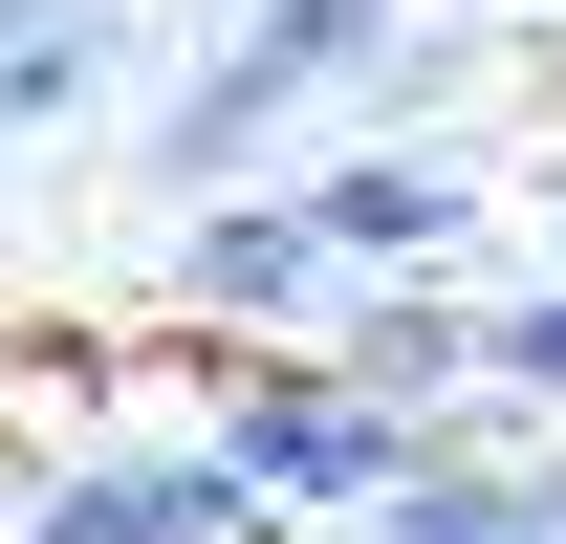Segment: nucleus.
Listing matches in <instances>:
<instances>
[{"mask_svg":"<svg viewBox=\"0 0 566 544\" xmlns=\"http://www.w3.org/2000/svg\"><path fill=\"white\" fill-rule=\"evenodd\" d=\"M370 66H392V0H240V22H218V66L175 87L153 175H175V197H240V175H262L305 109H349Z\"/></svg>","mask_w":566,"mask_h":544,"instance_id":"f257e3e1","label":"nucleus"},{"mask_svg":"<svg viewBox=\"0 0 566 544\" xmlns=\"http://www.w3.org/2000/svg\"><path fill=\"white\" fill-rule=\"evenodd\" d=\"M22 523L44 544H262L283 501L240 479V436H132V458H44Z\"/></svg>","mask_w":566,"mask_h":544,"instance_id":"f03ea898","label":"nucleus"},{"mask_svg":"<svg viewBox=\"0 0 566 544\" xmlns=\"http://www.w3.org/2000/svg\"><path fill=\"white\" fill-rule=\"evenodd\" d=\"M218 436H240V479H262L283 523H327V501H370V479H415V393H370V370H283V393H240Z\"/></svg>","mask_w":566,"mask_h":544,"instance_id":"7ed1b4c3","label":"nucleus"},{"mask_svg":"<svg viewBox=\"0 0 566 544\" xmlns=\"http://www.w3.org/2000/svg\"><path fill=\"white\" fill-rule=\"evenodd\" d=\"M305 544H566V458H415L370 501H327Z\"/></svg>","mask_w":566,"mask_h":544,"instance_id":"20e7f679","label":"nucleus"},{"mask_svg":"<svg viewBox=\"0 0 566 544\" xmlns=\"http://www.w3.org/2000/svg\"><path fill=\"white\" fill-rule=\"evenodd\" d=\"M175 283H197V305H240V327H305V305L349 283V240H327L305 197H197V240H175Z\"/></svg>","mask_w":566,"mask_h":544,"instance_id":"39448f33","label":"nucleus"},{"mask_svg":"<svg viewBox=\"0 0 566 544\" xmlns=\"http://www.w3.org/2000/svg\"><path fill=\"white\" fill-rule=\"evenodd\" d=\"M305 218L349 240V283H415L436 240H458V153H327V175H305Z\"/></svg>","mask_w":566,"mask_h":544,"instance_id":"423d86ee","label":"nucleus"},{"mask_svg":"<svg viewBox=\"0 0 566 544\" xmlns=\"http://www.w3.org/2000/svg\"><path fill=\"white\" fill-rule=\"evenodd\" d=\"M132 44V0H0V132H66Z\"/></svg>","mask_w":566,"mask_h":544,"instance_id":"0eeeda50","label":"nucleus"},{"mask_svg":"<svg viewBox=\"0 0 566 544\" xmlns=\"http://www.w3.org/2000/svg\"><path fill=\"white\" fill-rule=\"evenodd\" d=\"M327 370H370V393H480V305H436V283H392V305H349V327H327Z\"/></svg>","mask_w":566,"mask_h":544,"instance_id":"6e6552de","label":"nucleus"},{"mask_svg":"<svg viewBox=\"0 0 566 544\" xmlns=\"http://www.w3.org/2000/svg\"><path fill=\"white\" fill-rule=\"evenodd\" d=\"M480 370H501V393H545V414H566V283H545V305H501V327H480Z\"/></svg>","mask_w":566,"mask_h":544,"instance_id":"1a4fd4ad","label":"nucleus"},{"mask_svg":"<svg viewBox=\"0 0 566 544\" xmlns=\"http://www.w3.org/2000/svg\"><path fill=\"white\" fill-rule=\"evenodd\" d=\"M0 544H44V523H22V479H0Z\"/></svg>","mask_w":566,"mask_h":544,"instance_id":"9d476101","label":"nucleus"}]
</instances>
